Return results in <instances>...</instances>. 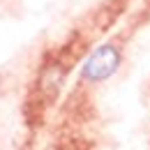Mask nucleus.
Instances as JSON below:
<instances>
[{
	"label": "nucleus",
	"instance_id": "obj_1",
	"mask_svg": "<svg viewBox=\"0 0 150 150\" xmlns=\"http://www.w3.org/2000/svg\"><path fill=\"white\" fill-rule=\"evenodd\" d=\"M118 65H120V51L115 46H111V44H104L97 51H93L90 58L86 60V65H83V79L93 81V83L104 81V79H109L118 69Z\"/></svg>",
	"mask_w": 150,
	"mask_h": 150
}]
</instances>
